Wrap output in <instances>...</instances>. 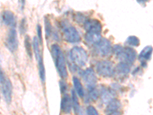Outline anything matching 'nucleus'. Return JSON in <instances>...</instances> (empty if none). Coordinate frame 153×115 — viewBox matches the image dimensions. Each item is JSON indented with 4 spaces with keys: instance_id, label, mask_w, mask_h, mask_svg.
I'll use <instances>...</instances> for the list:
<instances>
[{
    "instance_id": "17",
    "label": "nucleus",
    "mask_w": 153,
    "mask_h": 115,
    "mask_svg": "<svg viewBox=\"0 0 153 115\" xmlns=\"http://www.w3.org/2000/svg\"><path fill=\"white\" fill-rule=\"evenodd\" d=\"M152 53V47L151 46L145 47L139 55V61L142 63H146L151 58Z\"/></svg>"
},
{
    "instance_id": "20",
    "label": "nucleus",
    "mask_w": 153,
    "mask_h": 115,
    "mask_svg": "<svg viewBox=\"0 0 153 115\" xmlns=\"http://www.w3.org/2000/svg\"><path fill=\"white\" fill-rule=\"evenodd\" d=\"M71 102H72V108H74V113L76 114H78L80 111V103H79L78 98H77L76 94L75 93L74 91H73V90L71 91Z\"/></svg>"
},
{
    "instance_id": "28",
    "label": "nucleus",
    "mask_w": 153,
    "mask_h": 115,
    "mask_svg": "<svg viewBox=\"0 0 153 115\" xmlns=\"http://www.w3.org/2000/svg\"><path fill=\"white\" fill-rule=\"evenodd\" d=\"M37 32H38V40L39 42L40 46H42L43 45V39H42V27H41L40 25H38V27H37Z\"/></svg>"
},
{
    "instance_id": "15",
    "label": "nucleus",
    "mask_w": 153,
    "mask_h": 115,
    "mask_svg": "<svg viewBox=\"0 0 153 115\" xmlns=\"http://www.w3.org/2000/svg\"><path fill=\"white\" fill-rule=\"evenodd\" d=\"M100 33H95V32H87L84 36V39L87 45L89 46H94L97 42L101 39Z\"/></svg>"
},
{
    "instance_id": "12",
    "label": "nucleus",
    "mask_w": 153,
    "mask_h": 115,
    "mask_svg": "<svg viewBox=\"0 0 153 115\" xmlns=\"http://www.w3.org/2000/svg\"><path fill=\"white\" fill-rule=\"evenodd\" d=\"M61 109L64 113L70 114L72 109L71 98L68 94H65L61 99Z\"/></svg>"
},
{
    "instance_id": "6",
    "label": "nucleus",
    "mask_w": 153,
    "mask_h": 115,
    "mask_svg": "<svg viewBox=\"0 0 153 115\" xmlns=\"http://www.w3.org/2000/svg\"><path fill=\"white\" fill-rule=\"evenodd\" d=\"M94 52L101 57H106L112 52V45L110 41L104 38H101L100 40L94 46Z\"/></svg>"
},
{
    "instance_id": "8",
    "label": "nucleus",
    "mask_w": 153,
    "mask_h": 115,
    "mask_svg": "<svg viewBox=\"0 0 153 115\" xmlns=\"http://www.w3.org/2000/svg\"><path fill=\"white\" fill-rule=\"evenodd\" d=\"M5 46L11 52H15L18 49L19 41H18L17 31L15 28H11L8 32L5 39Z\"/></svg>"
},
{
    "instance_id": "27",
    "label": "nucleus",
    "mask_w": 153,
    "mask_h": 115,
    "mask_svg": "<svg viewBox=\"0 0 153 115\" xmlns=\"http://www.w3.org/2000/svg\"><path fill=\"white\" fill-rule=\"evenodd\" d=\"M87 115H99V113L94 106H88L87 108Z\"/></svg>"
},
{
    "instance_id": "5",
    "label": "nucleus",
    "mask_w": 153,
    "mask_h": 115,
    "mask_svg": "<svg viewBox=\"0 0 153 115\" xmlns=\"http://www.w3.org/2000/svg\"><path fill=\"white\" fill-rule=\"evenodd\" d=\"M96 70L98 75L104 78H111L115 75V68L113 63L107 60H103L97 64Z\"/></svg>"
},
{
    "instance_id": "25",
    "label": "nucleus",
    "mask_w": 153,
    "mask_h": 115,
    "mask_svg": "<svg viewBox=\"0 0 153 115\" xmlns=\"http://www.w3.org/2000/svg\"><path fill=\"white\" fill-rule=\"evenodd\" d=\"M45 35L47 38H48L51 33H52V27H51V24L50 21L48 19H45Z\"/></svg>"
},
{
    "instance_id": "26",
    "label": "nucleus",
    "mask_w": 153,
    "mask_h": 115,
    "mask_svg": "<svg viewBox=\"0 0 153 115\" xmlns=\"http://www.w3.org/2000/svg\"><path fill=\"white\" fill-rule=\"evenodd\" d=\"M59 85L60 89H61V92L62 93V94H66L67 91H68V84L66 83V81H65V79L60 81Z\"/></svg>"
},
{
    "instance_id": "2",
    "label": "nucleus",
    "mask_w": 153,
    "mask_h": 115,
    "mask_svg": "<svg viewBox=\"0 0 153 115\" xmlns=\"http://www.w3.org/2000/svg\"><path fill=\"white\" fill-rule=\"evenodd\" d=\"M112 52L122 62H125L129 65L135 62L137 57L136 50L129 46L123 47L120 45H116L112 47Z\"/></svg>"
},
{
    "instance_id": "30",
    "label": "nucleus",
    "mask_w": 153,
    "mask_h": 115,
    "mask_svg": "<svg viewBox=\"0 0 153 115\" xmlns=\"http://www.w3.org/2000/svg\"><path fill=\"white\" fill-rule=\"evenodd\" d=\"M26 22H25V19H22V21L21 22V31L22 33H24L25 31H26Z\"/></svg>"
},
{
    "instance_id": "9",
    "label": "nucleus",
    "mask_w": 153,
    "mask_h": 115,
    "mask_svg": "<svg viewBox=\"0 0 153 115\" xmlns=\"http://www.w3.org/2000/svg\"><path fill=\"white\" fill-rule=\"evenodd\" d=\"M4 99L7 104H10L12 98V85L11 81L6 78L5 81L0 84Z\"/></svg>"
},
{
    "instance_id": "32",
    "label": "nucleus",
    "mask_w": 153,
    "mask_h": 115,
    "mask_svg": "<svg viewBox=\"0 0 153 115\" xmlns=\"http://www.w3.org/2000/svg\"><path fill=\"white\" fill-rule=\"evenodd\" d=\"M106 115H122L120 111H114V112H110V113H106Z\"/></svg>"
},
{
    "instance_id": "34",
    "label": "nucleus",
    "mask_w": 153,
    "mask_h": 115,
    "mask_svg": "<svg viewBox=\"0 0 153 115\" xmlns=\"http://www.w3.org/2000/svg\"><path fill=\"white\" fill-rule=\"evenodd\" d=\"M78 114H79V115H86L84 113V112H82V111H80V113H79Z\"/></svg>"
},
{
    "instance_id": "23",
    "label": "nucleus",
    "mask_w": 153,
    "mask_h": 115,
    "mask_svg": "<svg viewBox=\"0 0 153 115\" xmlns=\"http://www.w3.org/2000/svg\"><path fill=\"white\" fill-rule=\"evenodd\" d=\"M25 49H26L27 54L31 58L33 52H32V46H31V41H30V37L28 35H26L25 38Z\"/></svg>"
},
{
    "instance_id": "31",
    "label": "nucleus",
    "mask_w": 153,
    "mask_h": 115,
    "mask_svg": "<svg viewBox=\"0 0 153 115\" xmlns=\"http://www.w3.org/2000/svg\"><path fill=\"white\" fill-rule=\"evenodd\" d=\"M19 4L20 10L21 11L24 10L25 5V0H19Z\"/></svg>"
},
{
    "instance_id": "29",
    "label": "nucleus",
    "mask_w": 153,
    "mask_h": 115,
    "mask_svg": "<svg viewBox=\"0 0 153 115\" xmlns=\"http://www.w3.org/2000/svg\"><path fill=\"white\" fill-rule=\"evenodd\" d=\"M6 78H7V77L5 76V74H4V72L2 71V68L0 66V84H2V82L6 79Z\"/></svg>"
},
{
    "instance_id": "22",
    "label": "nucleus",
    "mask_w": 153,
    "mask_h": 115,
    "mask_svg": "<svg viewBox=\"0 0 153 115\" xmlns=\"http://www.w3.org/2000/svg\"><path fill=\"white\" fill-rule=\"evenodd\" d=\"M126 45H127L129 47H137L139 46L140 42L138 37L134 36V35H131L127 38L126 41L125 42Z\"/></svg>"
},
{
    "instance_id": "13",
    "label": "nucleus",
    "mask_w": 153,
    "mask_h": 115,
    "mask_svg": "<svg viewBox=\"0 0 153 115\" xmlns=\"http://www.w3.org/2000/svg\"><path fill=\"white\" fill-rule=\"evenodd\" d=\"M115 72L118 76L125 77L129 75L130 72V65L125 62H120L115 68Z\"/></svg>"
},
{
    "instance_id": "24",
    "label": "nucleus",
    "mask_w": 153,
    "mask_h": 115,
    "mask_svg": "<svg viewBox=\"0 0 153 115\" xmlns=\"http://www.w3.org/2000/svg\"><path fill=\"white\" fill-rule=\"evenodd\" d=\"M89 96L92 101H97L100 97V91L96 87H94L91 90H89Z\"/></svg>"
},
{
    "instance_id": "11",
    "label": "nucleus",
    "mask_w": 153,
    "mask_h": 115,
    "mask_svg": "<svg viewBox=\"0 0 153 115\" xmlns=\"http://www.w3.org/2000/svg\"><path fill=\"white\" fill-rule=\"evenodd\" d=\"M2 21L5 25L10 26L11 28H15L16 25V17L14 13L12 11H4L2 14Z\"/></svg>"
},
{
    "instance_id": "10",
    "label": "nucleus",
    "mask_w": 153,
    "mask_h": 115,
    "mask_svg": "<svg viewBox=\"0 0 153 115\" xmlns=\"http://www.w3.org/2000/svg\"><path fill=\"white\" fill-rule=\"evenodd\" d=\"M84 27L87 32L100 33L102 31V24L97 19H88L84 23Z\"/></svg>"
},
{
    "instance_id": "1",
    "label": "nucleus",
    "mask_w": 153,
    "mask_h": 115,
    "mask_svg": "<svg viewBox=\"0 0 153 115\" xmlns=\"http://www.w3.org/2000/svg\"><path fill=\"white\" fill-rule=\"evenodd\" d=\"M51 52L53 59H54V64H55L56 68H57V73L59 74L61 78H67L68 76V69H67L65 55H64V53H63L61 47L57 44L52 45Z\"/></svg>"
},
{
    "instance_id": "14",
    "label": "nucleus",
    "mask_w": 153,
    "mask_h": 115,
    "mask_svg": "<svg viewBox=\"0 0 153 115\" xmlns=\"http://www.w3.org/2000/svg\"><path fill=\"white\" fill-rule=\"evenodd\" d=\"M100 96L102 102L107 104L108 102H110L112 99L114 98L115 94L111 89H107L105 87V88H102L100 91Z\"/></svg>"
},
{
    "instance_id": "33",
    "label": "nucleus",
    "mask_w": 153,
    "mask_h": 115,
    "mask_svg": "<svg viewBox=\"0 0 153 115\" xmlns=\"http://www.w3.org/2000/svg\"><path fill=\"white\" fill-rule=\"evenodd\" d=\"M138 2H139V3H146L147 1H149V0H137Z\"/></svg>"
},
{
    "instance_id": "7",
    "label": "nucleus",
    "mask_w": 153,
    "mask_h": 115,
    "mask_svg": "<svg viewBox=\"0 0 153 115\" xmlns=\"http://www.w3.org/2000/svg\"><path fill=\"white\" fill-rule=\"evenodd\" d=\"M82 78L84 80L88 90L96 87L97 82V78L96 75L94 70L91 68H88L82 72Z\"/></svg>"
},
{
    "instance_id": "3",
    "label": "nucleus",
    "mask_w": 153,
    "mask_h": 115,
    "mask_svg": "<svg viewBox=\"0 0 153 115\" xmlns=\"http://www.w3.org/2000/svg\"><path fill=\"white\" fill-rule=\"evenodd\" d=\"M61 29L65 40L69 43H78L80 42V35L78 31L74 25L68 22L63 21L61 22Z\"/></svg>"
},
{
    "instance_id": "4",
    "label": "nucleus",
    "mask_w": 153,
    "mask_h": 115,
    "mask_svg": "<svg viewBox=\"0 0 153 115\" xmlns=\"http://www.w3.org/2000/svg\"><path fill=\"white\" fill-rule=\"evenodd\" d=\"M70 58L76 66L84 67L88 61V55L84 49L75 46L70 51Z\"/></svg>"
},
{
    "instance_id": "21",
    "label": "nucleus",
    "mask_w": 153,
    "mask_h": 115,
    "mask_svg": "<svg viewBox=\"0 0 153 115\" xmlns=\"http://www.w3.org/2000/svg\"><path fill=\"white\" fill-rule=\"evenodd\" d=\"M40 44L38 40V38L37 37H34L33 38V43H32V48H33L34 50V54H35V58L36 59H38V58L40 57L42 54V51L40 49Z\"/></svg>"
},
{
    "instance_id": "16",
    "label": "nucleus",
    "mask_w": 153,
    "mask_h": 115,
    "mask_svg": "<svg viewBox=\"0 0 153 115\" xmlns=\"http://www.w3.org/2000/svg\"><path fill=\"white\" fill-rule=\"evenodd\" d=\"M121 107H122V104H121L120 101L116 99V98H113L110 102L107 103L106 108V114L110 113V112L119 111L121 109Z\"/></svg>"
},
{
    "instance_id": "18",
    "label": "nucleus",
    "mask_w": 153,
    "mask_h": 115,
    "mask_svg": "<svg viewBox=\"0 0 153 115\" xmlns=\"http://www.w3.org/2000/svg\"><path fill=\"white\" fill-rule=\"evenodd\" d=\"M73 84L74 87L75 93L77 94V95H78L80 98H84V95H85V94H84V87H83V85H82L81 81H80V80L77 78V77H74L73 78Z\"/></svg>"
},
{
    "instance_id": "19",
    "label": "nucleus",
    "mask_w": 153,
    "mask_h": 115,
    "mask_svg": "<svg viewBox=\"0 0 153 115\" xmlns=\"http://www.w3.org/2000/svg\"><path fill=\"white\" fill-rule=\"evenodd\" d=\"M38 63V73H39V77L42 81V83H45V65H44L43 57L42 55H41L40 57L37 59Z\"/></svg>"
}]
</instances>
